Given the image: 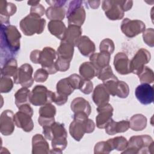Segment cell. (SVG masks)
<instances>
[{"mask_svg": "<svg viewBox=\"0 0 154 154\" xmlns=\"http://www.w3.org/2000/svg\"><path fill=\"white\" fill-rule=\"evenodd\" d=\"M120 29L126 37L132 38L143 32L146 29V25L140 20L125 18L122 22Z\"/></svg>", "mask_w": 154, "mask_h": 154, "instance_id": "11", "label": "cell"}, {"mask_svg": "<svg viewBox=\"0 0 154 154\" xmlns=\"http://www.w3.org/2000/svg\"><path fill=\"white\" fill-rule=\"evenodd\" d=\"M41 51L40 50H34L32 51L29 55L30 60L35 63V64H39V59H40V55Z\"/></svg>", "mask_w": 154, "mask_h": 154, "instance_id": "50", "label": "cell"}, {"mask_svg": "<svg viewBox=\"0 0 154 154\" xmlns=\"http://www.w3.org/2000/svg\"><path fill=\"white\" fill-rule=\"evenodd\" d=\"M96 110L98 112L97 116L96 117V126L99 129H104L112 120L114 109L112 105L108 103L98 106Z\"/></svg>", "mask_w": 154, "mask_h": 154, "instance_id": "13", "label": "cell"}, {"mask_svg": "<svg viewBox=\"0 0 154 154\" xmlns=\"http://www.w3.org/2000/svg\"><path fill=\"white\" fill-rule=\"evenodd\" d=\"M114 66L117 72L120 75H128L131 73L130 60L123 52H118L114 58Z\"/></svg>", "mask_w": 154, "mask_h": 154, "instance_id": "18", "label": "cell"}, {"mask_svg": "<svg viewBox=\"0 0 154 154\" xmlns=\"http://www.w3.org/2000/svg\"><path fill=\"white\" fill-rule=\"evenodd\" d=\"M70 63V61L68 60L57 57V58L55 60V64L56 69L58 71L66 72L69 69Z\"/></svg>", "mask_w": 154, "mask_h": 154, "instance_id": "44", "label": "cell"}, {"mask_svg": "<svg viewBox=\"0 0 154 154\" xmlns=\"http://www.w3.org/2000/svg\"><path fill=\"white\" fill-rule=\"evenodd\" d=\"M21 34L17 28L11 25H1V63L14 58L20 49Z\"/></svg>", "mask_w": 154, "mask_h": 154, "instance_id": "1", "label": "cell"}, {"mask_svg": "<svg viewBox=\"0 0 154 154\" xmlns=\"http://www.w3.org/2000/svg\"><path fill=\"white\" fill-rule=\"evenodd\" d=\"M55 118H45L40 117L38 119V122L39 125L43 128L45 126H51L54 122H55Z\"/></svg>", "mask_w": 154, "mask_h": 154, "instance_id": "49", "label": "cell"}, {"mask_svg": "<svg viewBox=\"0 0 154 154\" xmlns=\"http://www.w3.org/2000/svg\"><path fill=\"white\" fill-rule=\"evenodd\" d=\"M56 108L51 103H47L42 106L38 111L39 116L45 118H54L56 114Z\"/></svg>", "mask_w": 154, "mask_h": 154, "instance_id": "37", "label": "cell"}, {"mask_svg": "<svg viewBox=\"0 0 154 154\" xmlns=\"http://www.w3.org/2000/svg\"><path fill=\"white\" fill-rule=\"evenodd\" d=\"M57 58V54L55 49L51 47H45L40 52L39 64L49 74H55L58 72L55 64Z\"/></svg>", "mask_w": 154, "mask_h": 154, "instance_id": "7", "label": "cell"}, {"mask_svg": "<svg viewBox=\"0 0 154 154\" xmlns=\"http://www.w3.org/2000/svg\"><path fill=\"white\" fill-rule=\"evenodd\" d=\"M46 16L51 20H62L66 14V10L64 7H49L45 12Z\"/></svg>", "mask_w": 154, "mask_h": 154, "instance_id": "32", "label": "cell"}, {"mask_svg": "<svg viewBox=\"0 0 154 154\" xmlns=\"http://www.w3.org/2000/svg\"><path fill=\"white\" fill-rule=\"evenodd\" d=\"M129 128V123L128 120L115 122L112 120L105 128V132L109 135H113L117 133L125 132Z\"/></svg>", "mask_w": 154, "mask_h": 154, "instance_id": "25", "label": "cell"}, {"mask_svg": "<svg viewBox=\"0 0 154 154\" xmlns=\"http://www.w3.org/2000/svg\"><path fill=\"white\" fill-rule=\"evenodd\" d=\"M48 29L52 35L62 40L64 39L67 28L62 20H50Z\"/></svg>", "mask_w": 154, "mask_h": 154, "instance_id": "27", "label": "cell"}, {"mask_svg": "<svg viewBox=\"0 0 154 154\" xmlns=\"http://www.w3.org/2000/svg\"><path fill=\"white\" fill-rule=\"evenodd\" d=\"M43 134L48 140L67 138V133L64 125L58 122H54L51 126L43 127Z\"/></svg>", "mask_w": 154, "mask_h": 154, "instance_id": "14", "label": "cell"}, {"mask_svg": "<svg viewBox=\"0 0 154 154\" xmlns=\"http://www.w3.org/2000/svg\"><path fill=\"white\" fill-rule=\"evenodd\" d=\"M68 100V96L61 94L57 92H54L53 102L57 105H63L66 103Z\"/></svg>", "mask_w": 154, "mask_h": 154, "instance_id": "47", "label": "cell"}, {"mask_svg": "<svg viewBox=\"0 0 154 154\" xmlns=\"http://www.w3.org/2000/svg\"><path fill=\"white\" fill-rule=\"evenodd\" d=\"M17 11L15 4L5 0L0 1V19L1 25H10V17L14 14Z\"/></svg>", "mask_w": 154, "mask_h": 154, "instance_id": "19", "label": "cell"}, {"mask_svg": "<svg viewBox=\"0 0 154 154\" xmlns=\"http://www.w3.org/2000/svg\"><path fill=\"white\" fill-rule=\"evenodd\" d=\"M153 141L149 135L132 136L128 141V146L122 153H153Z\"/></svg>", "mask_w": 154, "mask_h": 154, "instance_id": "3", "label": "cell"}, {"mask_svg": "<svg viewBox=\"0 0 154 154\" xmlns=\"http://www.w3.org/2000/svg\"><path fill=\"white\" fill-rule=\"evenodd\" d=\"M45 25V19L30 13L23 18L19 23L21 31L27 36L42 34L44 31Z\"/></svg>", "mask_w": 154, "mask_h": 154, "instance_id": "4", "label": "cell"}, {"mask_svg": "<svg viewBox=\"0 0 154 154\" xmlns=\"http://www.w3.org/2000/svg\"><path fill=\"white\" fill-rule=\"evenodd\" d=\"M71 84H72L74 88L76 89H79L82 82L83 81V78L82 77L76 73H73L70 75L69 76L67 77Z\"/></svg>", "mask_w": 154, "mask_h": 154, "instance_id": "45", "label": "cell"}, {"mask_svg": "<svg viewBox=\"0 0 154 154\" xmlns=\"http://www.w3.org/2000/svg\"><path fill=\"white\" fill-rule=\"evenodd\" d=\"M112 150L116 149L118 151H123L125 150L128 146V141L126 138L123 136L116 137L107 140Z\"/></svg>", "mask_w": 154, "mask_h": 154, "instance_id": "35", "label": "cell"}, {"mask_svg": "<svg viewBox=\"0 0 154 154\" xmlns=\"http://www.w3.org/2000/svg\"><path fill=\"white\" fill-rule=\"evenodd\" d=\"M57 92L65 96L70 95L75 90L68 78L60 79L56 85Z\"/></svg>", "mask_w": 154, "mask_h": 154, "instance_id": "34", "label": "cell"}, {"mask_svg": "<svg viewBox=\"0 0 154 154\" xmlns=\"http://www.w3.org/2000/svg\"><path fill=\"white\" fill-rule=\"evenodd\" d=\"M76 46L81 54L85 57H90L96 49L94 42L86 35L81 36Z\"/></svg>", "mask_w": 154, "mask_h": 154, "instance_id": "26", "label": "cell"}, {"mask_svg": "<svg viewBox=\"0 0 154 154\" xmlns=\"http://www.w3.org/2000/svg\"><path fill=\"white\" fill-rule=\"evenodd\" d=\"M121 5L124 11H127L129 10L132 5H133V1H122L121 0Z\"/></svg>", "mask_w": 154, "mask_h": 154, "instance_id": "52", "label": "cell"}, {"mask_svg": "<svg viewBox=\"0 0 154 154\" xmlns=\"http://www.w3.org/2000/svg\"><path fill=\"white\" fill-rule=\"evenodd\" d=\"M45 12L46 10L45 9V7L40 4L31 7L30 8V14L36 15L40 17L44 15Z\"/></svg>", "mask_w": 154, "mask_h": 154, "instance_id": "48", "label": "cell"}, {"mask_svg": "<svg viewBox=\"0 0 154 154\" xmlns=\"http://www.w3.org/2000/svg\"><path fill=\"white\" fill-rule=\"evenodd\" d=\"M102 8L105 16L111 20H120L124 17L125 11L121 5V0L103 1Z\"/></svg>", "mask_w": 154, "mask_h": 154, "instance_id": "10", "label": "cell"}, {"mask_svg": "<svg viewBox=\"0 0 154 154\" xmlns=\"http://www.w3.org/2000/svg\"><path fill=\"white\" fill-rule=\"evenodd\" d=\"M85 113H74L73 120L69 126V133L76 141H79L85 133L90 134L94 131L95 123Z\"/></svg>", "mask_w": 154, "mask_h": 154, "instance_id": "2", "label": "cell"}, {"mask_svg": "<svg viewBox=\"0 0 154 154\" xmlns=\"http://www.w3.org/2000/svg\"><path fill=\"white\" fill-rule=\"evenodd\" d=\"M112 150L111 146L106 141H99L97 143L94 147V153L95 154H107Z\"/></svg>", "mask_w": 154, "mask_h": 154, "instance_id": "39", "label": "cell"}, {"mask_svg": "<svg viewBox=\"0 0 154 154\" xmlns=\"http://www.w3.org/2000/svg\"><path fill=\"white\" fill-rule=\"evenodd\" d=\"M79 72L82 78L86 80H91L97 75V69L91 62L82 63L79 66Z\"/></svg>", "mask_w": 154, "mask_h": 154, "instance_id": "29", "label": "cell"}, {"mask_svg": "<svg viewBox=\"0 0 154 154\" xmlns=\"http://www.w3.org/2000/svg\"><path fill=\"white\" fill-rule=\"evenodd\" d=\"M33 69L31 64L25 63L18 68L16 74L13 76L14 84H20L22 87L29 88L34 83V79L32 75Z\"/></svg>", "mask_w": 154, "mask_h": 154, "instance_id": "9", "label": "cell"}, {"mask_svg": "<svg viewBox=\"0 0 154 154\" xmlns=\"http://www.w3.org/2000/svg\"><path fill=\"white\" fill-rule=\"evenodd\" d=\"M66 17L69 25L82 26L86 17L82 1L79 0L70 1L66 12Z\"/></svg>", "mask_w": 154, "mask_h": 154, "instance_id": "5", "label": "cell"}, {"mask_svg": "<svg viewBox=\"0 0 154 154\" xmlns=\"http://www.w3.org/2000/svg\"><path fill=\"white\" fill-rule=\"evenodd\" d=\"M109 95L103 84H100L94 88L92 99L94 103L98 106L108 103L109 101Z\"/></svg>", "mask_w": 154, "mask_h": 154, "instance_id": "21", "label": "cell"}, {"mask_svg": "<svg viewBox=\"0 0 154 154\" xmlns=\"http://www.w3.org/2000/svg\"><path fill=\"white\" fill-rule=\"evenodd\" d=\"M141 84H152L154 81V74L153 70L147 66H144L140 73L138 75Z\"/></svg>", "mask_w": 154, "mask_h": 154, "instance_id": "36", "label": "cell"}, {"mask_svg": "<svg viewBox=\"0 0 154 154\" xmlns=\"http://www.w3.org/2000/svg\"><path fill=\"white\" fill-rule=\"evenodd\" d=\"M93 89V82L90 80L83 79L82 84L79 88V90L85 94H89Z\"/></svg>", "mask_w": 154, "mask_h": 154, "instance_id": "46", "label": "cell"}, {"mask_svg": "<svg viewBox=\"0 0 154 154\" xmlns=\"http://www.w3.org/2000/svg\"><path fill=\"white\" fill-rule=\"evenodd\" d=\"M13 87V82L10 77L1 76L0 82V91L1 93H8Z\"/></svg>", "mask_w": 154, "mask_h": 154, "instance_id": "40", "label": "cell"}, {"mask_svg": "<svg viewBox=\"0 0 154 154\" xmlns=\"http://www.w3.org/2000/svg\"><path fill=\"white\" fill-rule=\"evenodd\" d=\"M151 58V55L149 51L144 48L140 49L130 61L131 73L138 75L142 69L147 64Z\"/></svg>", "mask_w": 154, "mask_h": 154, "instance_id": "12", "label": "cell"}, {"mask_svg": "<svg viewBox=\"0 0 154 154\" xmlns=\"http://www.w3.org/2000/svg\"><path fill=\"white\" fill-rule=\"evenodd\" d=\"M53 98L54 92L44 85H37L30 92L29 101L34 106H43L53 102Z\"/></svg>", "mask_w": 154, "mask_h": 154, "instance_id": "6", "label": "cell"}, {"mask_svg": "<svg viewBox=\"0 0 154 154\" xmlns=\"http://www.w3.org/2000/svg\"><path fill=\"white\" fill-rule=\"evenodd\" d=\"M39 2H40V1H28V4L31 5V7H33V6H35V5H37L38 4H39Z\"/></svg>", "mask_w": 154, "mask_h": 154, "instance_id": "54", "label": "cell"}, {"mask_svg": "<svg viewBox=\"0 0 154 154\" xmlns=\"http://www.w3.org/2000/svg\"><path fill=\"white\" fill-rule=\"evenodd\" d=\"M15 125L22 129L25 132H31L34 128V122L32 120V116L23 111L19 110L14 116Z\"/></svg>", "mask_w": 154, "mask_h": 154, "instance_id": "17", "label": "cell"}, {"mask_svg": "<svg viewBox=\"0 0 154 154\" xmlns=\"http://www.w3.org/2000/svg\"><path fill=\"white\" fill-rule=\"evenodd\" d=\"M74 46L66 40H61L60 45L57 49V57L71 61L73 58Z\"/></svg>", "mask_w": 154, "mask_h": 154, "instance_id": "28", "label": "cell"}, {"mask_svg": "<svg viewBox=\"0 0 154 154\" xmlns=\"http://www.w3.org/2000/svg\"><path fill=\"white\" fill-rule=\"evenodd\" d=\"M30 91L28 88L22 87L14 94L15 104L17 108L23 104L29 103Z\"/></svg>", "mask_w": 154, "mask_h": 154, "instance_id": "33", "label": "cell"}, {"mask_svg": "<svg viewBox=\"0 0 154 154\" xmlns=\"http://www.w3.org/2000/svg\"><path fill=\"white\" fill-rule=\"evenodd\" d=\"M46 2L48 3L51 7H63L65 4L67 2L66 1H46Z\"/></svg>", "mask_w": 154, "mask_h": 154, "instance_id": "51", "label": "cell"}, {"mask_svg": "<svg viewBox=\"0 0 154 154\" xmlns=\"http://www.w3.org/2000/svg\"><path fill=\"white\" fill-rule=\"evenodd\" d=\"M1 66V74L4 76H14L18 69L17 62L14 58L7 60Z\"/></svg>", "mask_w": 154, "mask_h": 154, "instance_id": "31", "label": "cell"}, {"mask_svg": "<svg viewBox=\"0 0 154 154\" xmlns=\"http://www.w3.org/2000/svg\"><path fill=\"white\" fill-rule=\"evenodd\" d=\"M85 3L86 4H88L87 5V6L88 5L90 8H93V9H96V8H97L99 7L100 4V1H85Z\"/></svg>", "mask_w": 154, "mask_h": 154, "instance_id": "53", "label": "cell"}, {"mask_svg": "<svg viewBox=\"0 0 154 154\" xmlns=\"http://www.w3.org/2000/svg\"><path fill=\"white\" fill-rule=\"evenodd\" d=\"M70 108L74 113L82 112L90 116L91 112V108L90 103L84 98L78 97L75 98L70 103Z\"/></svg>", "mask_w": 154, "mask_h": 154, "instance_id": "24", "label": "cell"}, {"mask_svg": "<svg viewBox=\"0 0 154 154\" xmlns=\"http://www.w3.org/2000/svg\"><path fill=\"white\" fill-rule=\"evenodd\" d=\"M82 30L81 26L74 25H69L66 30L63 40L72 44L74 47L76 46L80 38L82 36Z\"/></svg>", "mask_w": 154, "mask_h": 154, "instance_id": "22", "label": "cell"}, {"mask_svg": "<svg viewBox=\"0 0 154 154\" xmlns=\"http://www.w3.org/2000/svg\"><path fill=\"white\" fill-rule=\"evenodd\" d=\"M109 94L112 96H117L120 98H126L129 93L128 85L124 81H119L117 78L103 81Z\"/></svg>", "mask_w": 154, "mask_h": 154, "instance_id": "8", "label": "cell"}, {"mask_svg": "<svg viewBox=\"0 0 154 154\" xmlns=\"http://www.w3.org/2000/svg\"><path fill=\"white\" fill-rule=\"evenodd\" d=\"M49 144L45 137L41 134H35L32 138V153L48 154L49 153Z\"/></svg>", "mask_w": 154, "mask_h": 154, "instance_id": "20", "label": "cell"}, {"mask_svg": "<svg viewBox=\"0 0 154 154\" xmlns=\"http://www.w3.org/2000/svg\"><path fill=\"white\" fill-rule=\"evenodd\" d=\"M129 128L135 131H140L144 129L147 125V119L141 114L132 116L129 121Z\"/></svg>", "mask_w": 154, "mask_h": 154, "instance_id": "30", "label": "cell"}, {"mask_svg": "<svg viewBox=\"0 0 154 154\" xmlns=\"http://www.w3.org/2000/svg\"><path fill=\"white\" fill-rule=\"evenodd\" d=\"M14 114L11 110L2 111L0 117V132L5 136L11 135L14 130Z\"/></svg>", "mask_w": 154, "mask_h": 154, "instance_id": "15", "label": "cell"}, {"mask_svg": "<svg viewBox=\"0 0 154 154\" xmlns=\"http://www.w3.org/2000/svg\"><path fill=\"white\" fill-rule=\"evenodd\" d=\"M97 77L99 79L102 80V81H105L117 78V76L113 73L111 67L109 65H108L100 69L97 72Z\"/></svg>", "mask_w": 154, "mask_h": 154, "instance_id": "38", "label": "cell"}, {"mask_svg": "<svg viewBox=\"0 0 154 154\" xmlns=\"http://www.w3.org/2000/svg\"><path fill=\"white\" fill-rule=\"evenodd\" d=\"M143 38L144 43L150 46H154V31L153 28L146 29L143 32Z\"/></svg>", "mask_w": 154, "mask_h": 154, "instance_id": "42", "label": "cell"}, {"mask_svg": "<svg viewBox=\"0 0 154 154\" xmlns=\"http://www.w3.org/2000/svg\"><path fill=\"white\" fill-rule=\"evenodd\" d=\"M135 94L137 100L143 105H149L153 101V88L149 84H141L137 87Z\"/></svg>", "mask_w": 154, "mask_h": 154, "instance_id": "16", "label": "cell"}, {"mask_svg": "<svg viewBox=\"0 0 154 154\" xmlns=\"http://www.w3.org/2000/svg\"><path fill=\"white\" fill-rule=\"evenodd\" d=\"M48 72L43 68L37 69L34 74V81L37 82H44L48 78Z\"/></svg>", "mask_w": 154, "mask_h": 154, "instance_id": "43", "label": "cell"}, {"mask_svg": "<svg viewBox=\"0 0 154 154\" xmlns=\"http://www.w3.org/2000/svg\"><path fill=\"white\" fill-rule=\"evenodd\" d=\"M111 54L107 52H100L93 53L90 56V61L97 69V72L102 68L109 65Z\"/></svg>", "mask_w": 154, "mask_h": 154, "instance_id": "23", "label": "cell"}, {"mask_svg": "<svg viewBox=\"0 0 154 154\" xmlns=\"http://www.w3.org/2000/svg\"><path fill=\"white\" fill-rule=\"evenodd\" d=\"M115 46L113 41L110 38H106L102 40L99 45L100 52H104L112 54L114 51Z\"/></svg>", "mask_w": 154, "mask_h": 154, "instance_id": "41", "label": "cell"}]
</instances>
